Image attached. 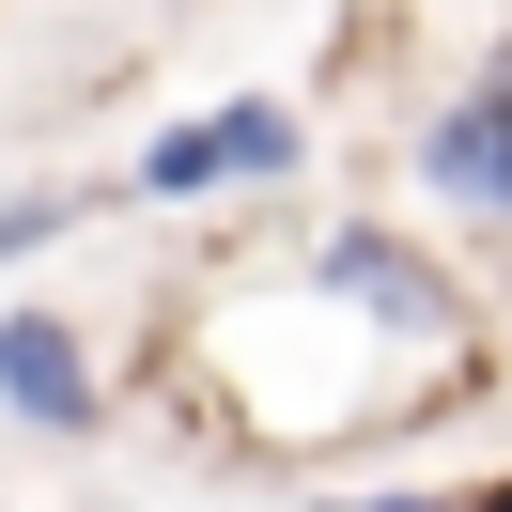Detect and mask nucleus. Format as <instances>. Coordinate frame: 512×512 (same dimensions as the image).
<instances>
[{
    "label": "nucleus",
    "mask_w": 512,
    "mask_h": 512,
    "mask_svg": "<svg viewBox=\"0 0 512 512\" xmlns=\"http://www.w3.org/2000/svg\"><path fill=\"white\" fill-rule=\"evenodd\" d=\"M373 512H435V497H373Z\"/></svg>",
    "instance_id": "nucleus-6"
},
{
    "label": "nucleus",
    "mask_w": 512,
    "mask_h": 512,
    "mask_svg": "<svg viewBox=\"0 0 512 512\" xmlns=\"http://www.w3.org/2000/svg\"><path fill=\"white\" fill-rule=\"evenodd\" d=\"M435 187L481 202V218H512V78H497V94H466V109L435 125Z\"/></svg>",
    "instance_id": "nucleus-3"
},
{
    "label": "nucleus",
    "mask_w": 512,
    "mask_h": 512,
    "mask_svg": "<svg viewBox=\"0 0 512 512\" xmlns=\"http://www.w3.org/2000/svg\"><path fill=\"white\" fill-rule=\"evenodd\" d=\"M0 404H16V419H47V435H78V419H94V373H78V342H63L47 311H16V326H0Z\"/></svg>",
    "instance_id": "nucleus-2"
},
{
    "label": "nucleus",
    "mask_w": 512,
    "mask_h": 512,
    "mask_svg": "<svg viewBox=\"0 0 512 512\" xmlns=\"http://www.w3.org/2000/svg\"><path fill=\"white\" fill-rule=\"evenodd\" d=\"M326 280H342V295H357V311H388V326H435V311H450V295H435V280H419V264H404V249H373V233H342V249H326Z\"/></svg>",
    "instance_id": "nucleus-4"
},
{
    "label": "nucleus",
    "mask_w": 512,
    "mask_h": 512,
    "mask_svg": "<svg viewBox=\"0 0 512 512\" xmlns=\"http://www.w3.org/2000/svg\"><path fill=\"white\" fill-rule=\"evenodd\" d=\"M481 512H512V481H497V497H481Z\"/></svg>",
    "instance_id": "nucleus-7"
},
{
    "label": "nucleus",
    "mask_w": 512,
    "mask_h": 512,
    "mask_svg": "<svg viewBox=\"0 0 512 512\" xmlns=\"http://www.w3.org/2000/svg\"><path fill=\"white\" fill-rule=\"evenodd\" d=\"M47 233H63V202H0V264H16V249H47Z\"/></svg>",
    "instance_id": "nucleus-5"
},
{
    "label": "nucleus",
    "mask_w": 512,
    "mask_h": 512,
    "mask_svg": "<svg viewBox=\"0 0 512 512\" xmlns=\"http://www.w3.org/2000/svg\"><path fill=\"white\" fill-rule=\"evenodd\" d=\"M295 156V109H218V125H171L140 156V187H233V171H280Z\"/></svg>",
    "instance_id": "nucleus-1"
}]
</instances>
